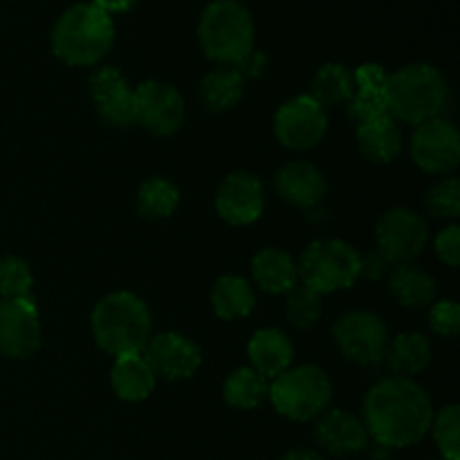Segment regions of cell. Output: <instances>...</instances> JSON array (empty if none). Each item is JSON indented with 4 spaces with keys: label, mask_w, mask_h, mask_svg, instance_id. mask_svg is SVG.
Here are the masks:
<instances>
[{
    "label": "cell",
    "mask_w": 460,
    "mask_h": 460,
    "mask_svg": "<svg viewBox=\"0 0 460 460\" xmlns=\"http://www.w3.org/2000/svg\"><path fill=\"white\" fill-rule=\"evenodd\" d=\"M434 413L429 394L416 380L391 376L368 389L362 422L376 443L402 449L425 438Z\"/></svg>",
    "instance_id": "6da1fadb"
},
{
    "label": "cell",
    "mask_w": 460,
    "mask_h": 460,
    "mask_svg": "<svg viewBox=\"0 0 460 460\" xmlns=\"http://www.w3.org/2000/svg\"><path fill=\"white\" fill-rule=\"evenodd\" d=\"M449 94V84L438 67L429 63H411L386 79V115L402 124L418 126L443 115Z\"/></svg>",
    "instance_id": "7a4b0ae2"
},
{
    "label": "cell",
    "mask_w": 460,
    "mask_h": 460,
    "mask_svg": "<svg viewBox=\"0 0 460 460\" xmlns=\"http://www.w3.org/2000/svg\"><path fill=\"white\" fill-rule=\"evenodd\" d=\"M49 43L52 52L67 66H97L115 43V25L97 4L76 3L57 18Z\"/></svg>",
    "instance_id": "3957f363"
},
{
    "label": "cell",
    "mask_w": 460,
    "mask_h": 460,
    "mask_svg": "<svg viewBox=\"0 0 460 460\" xmlns=\"http://www.w3.org/2000/svg\"><path fill=\"white\" fill-rule=\"evenodd\" d=\"M90 323L97 346L112 358L144 353L153 337L148 305L133 292H111L99 299Z\"/></svg>",
    "instance_id": "277c9868"
},
{
    "label": "cell",
    "mask_w": 460,
    "mask_h": 460,
    "mask_svg": "<svg viewBox=\"0 0 460 460\" xmlns=\"http://www.w3.org/2000/svg\"><path fill=\"white\" fill-rule=\"evenodd\" d=\"M198 43L207 58L236 67L254 52V18L241 0H214L198 22Z\"/></svg>",
    "instance_id": "5b68a950"
},
{
    "label": "cell",
    "mask_w": 460,
    "mask_h": 460,
    "mask_svg": "<svg viewBox=\"0 0 460 460\" xmlns=\"http://www.w3.org/2000/svg\"><path fill=\"white\" fill-rule=\"evenodd\" d=\"M272 407L292 422H310L322 416L332 398V382L317 364L290 367L274 377L268 389Z\"/></svg>",
    "instance_id": "8992f818"
},
{
    "label": "cell",
    "mask_w": 460,
    "mask_h": 460,
    "mask_svg": "<svg viewBox=\"0 0 460 460\" xmlns=\"http://www.w3.org/2000/svg\"><path fill=\"white\" fill-rule=\"evenodd\" d=\"M362 254L340 238H317L301 252L299 272L301 286L310 288L317 295L349 290L359 279Z\"/></svg>",
    "instance_id": "52a82bcc"
},
{
    "label": "cell",
    "mask_w": 460,
    "mask_h": 460,
    "mask_svg": "<svg viewBox=\"0 0 460 460\" xmlns=\"http://www.w3.org/2000/svg\"><path fill=\"white\" fill-rule=\"evenodd\" d=\"M337 349L346 359L362 367H376L385 362L389 331L380 314L368 310H350L337 319L332 328Z\"/></svg>",
    "instance_id": "ba28073f"
},
{
    "label": "cell",
    "mask_w": 460,
    "mask_h": 460,
    "mask_svg": "<svg viewBox=\"0 0 460 460\" xmlns=\"http://www.w3.org/2000/svg\"><path fill=\"white\" fill-rule=\"evenodd\" d=\"M377 252L389 265L411 263L425 252L429 241V229L425 218L407 207H395L385 211L376 227Z\"/></svg>",
    "instance_id": "9c48e42d"
},
{
    "label": "cell",
    "mask_w": 460,
    "mask_h": 460,
    "mask_svg": "<svg viewBox=\"0 0 460 460\" xmlns=\"http://www.w3.org/2000/svg\"><path fill=\"white\" fill-rule=\"evenodd\" d=\"M187 117L178 88L162 81H144L135 88V121L157 137L178 133Z\"/></svg>",
    "instance_id": "30bf717a"
},
{
    "label": "cell",
    "mask_w": 460,
    "mask_h": 460,
    "mask_svg": "<svg viewBox=\"0 0 460 460\" xmlns=\"http://www.w3.org/2000/svg\"><path fill=\"white\" fill-rule=\"evenodd\" d=\"M411 157L425 173H452L460 164V133L445 117H434L416 126L411 135Z\"/></svg>",
    "instance_id": "8fae6325"
},
{
    "label": "cell",
    "mask_w": 460,
    "mask_h": 460,
    "mask_svg": "<svg viewBox=\"0 0 460 460\" xmlns=\"http://www.w3.org/2000/svg\"><path fill=\"white\" fill-rule=\"evenodd\" d=\"M328 128L326 111L308 94L290 99L274 115V135L292 151H308L317 146Z\"/></svg>",
    "instance_id": "7c38bea8"
},
{
    "label": "cell",
    "mask_w": 460,
    "mask_h": 460,
    "mask_svg": "<svg viewBox=\"0 0 460 460\" xmlns=\"http://www.w3.org/2000/svg\"><path fill=\"white\" fill-rule=\"evenodd\" d=\"M40 349V317L34 299H0V355L27 359Z\"/></svg>",
    "instance_id": "4fadbf2b"
},
{
    "label": "cell",
    "mask_w": 460,
    "mask_h": 460,
    "mask_svg": "<svg viewBox=\"0 0 460 460\" xmlns=\"http://www.w3.org/2000/svg\"><path fill=\"white\" fill-rule=\"evenodd\" d=\"M263 182L247 171L229 173L216 191V211L225 223L234 225V227L256 223L263 214Z\"/></svg>",
    "instance_id": "5bb4252c"
},
{
    "label": "cell",
    "mask_w": 460,
    "mask_h": 460,
    "mask_svg": "<svg viewBox=\"0 0 460 460\" xmlns=\"http://www.w3.org/2000/svg\"><path fill=\"white\" fill-rule=\"evenodd\" d=\"M142 355L155 377L160 376L171 382L189 380L202 364V353L196 341L180 332H160L151 337Z\"/></svg>",
    "instance_id": "9a60e30c"
},
{
    "label": "cell",
    "mask_w": 460,
    "mask_h": 460,
    "mask_svg": "<svg viewBox=\"0 0 460 460\" xmlns=\"http://www.w3.org/2000/svg\"><path fill=\"white\" fill-rule=\"evenodd\" d=\"M90 94L102 119L128 128L135 124V90L117 67H99L90 76Z\"/></svg>",
    "instance_id": "2e32d148"
},
{
    "label": "cell",
    "mask_w": 460,
    "mask_h": 460,
    "mask_svg": "<svg viewBox=\"0 0 460 460\" xmlns=\"http://www.w3.org/2000/svg\"><path fill=\"white\" fill-rule=\"evenodd\" d=\"M314 440L331 456H350V454L364 452L371 443V436H368L362 418L353 416L344 409H331L317 418Z\"/></svg>",
    "instance_id": "e0dca14e"
},
{
    "label": "cell",
    "mask_w": 460,
    "mask_h": 460,
    "mask_svg": "<svg viewBox=\"0 0 460 460\" xmlns=\"http://www.w3.org/2000/svg\"><path fill=\"white\" fill-rule=\"evenodd\" d=\"M277 193L299 209H313L323 200L328 182L322 169L308 160H292L274 175Z\"/></svg>",
    "instance_id": "ac0fdd59"
},
{
    "label": "cell",
    "mask_w": 460,
    "mask_h": 460,
    "mask_svg": "<svg viewBox=\"0 0 460 460\" xmlns=\"http://www.w3.org/2000/svg\"><path fill=\"white\" fill-rule=\"evenodd\" d=\"M386 79H389V72L377 63H364L358 70H353L355 90L350 102L346 103L350 121L359 126L364 121L386 115Z\"/></svg>",
    "instance_id": "d6986e66"
},
{
    "label": "cell",
    "mask_w": 460,
    "mask_h": 460,
    "mask_svg": "<svg viewBox=\"0 0 460 460\" xmlns=\"http://www.w3.org/2000/svg\"><path fill=\"white\" fill-rule=\"evenodd\" d=\"M247 358L259 376H263L265 380H274L292 367L295 346L290 337L279 328H261L247 344Z\"/></svg>",
    "instance_id": "ffe728a7"
},
{
    "label": "cell",
    "mask_w": 460,
    "mask_h": 460,
    "mask_svg": "<svg viewBox=\"0 0 460 460\" xmlns=\"http://www.w3.org/2000/svg\"><path fill=\"white\" fill-rule=\"evenodd\" d=\"M402 130L389 115L376 117L358 126V146L367 160L389 164L402 153Z\"/></svg>",
    "instance_id": "44dd1931"
},
{
    "label": "cell",
    "mask_w": 460,
    "mask_h": 460,
    "mask_svg": "<svg viewBox=\"0 0 460 460\" xmlns=\"http://www.w3.org/2000/svg\"><path fill=\"white\" fill-rule=\"evenodd\" d=\"M252 277H254L256 286L270 295H288L292 288L299 286L295 259L279 247L261 250L252 259Z\"/></svg>",
    "instance_id": "7402d4cb"
},
{
    "label": "cell",
    "mask_w": 460,
    "mask_h": 460,
    "mask_svg": "<svg viewBox=\"0 0 460 460\" xmlns=\"http://www.w3.org/2000/svg\"><path fill=\"white\" fill-rule=\"evenodd\" d=\"M111 385L117 398L124 402H142L155 389V373L142 353L124 355L115 359L111 371Z\"/></svg>",
    "instance_id": "603a6c76"
},
{
    "label": "cell",
    "mask_w": 460,
    "mask_h": 460,
    "mask_svg": "<svg viewBox=\"0 0 460 460\" xmlns=\"http://www.w3.org/2000/svg\"><path fill=\"white\" fill-rule=\"evenodd\" d=\"M431 341L422 332H402L386 346L385 362L400 377H411L431 364Z\"/></svg>",
    "instance_id": "cb8c5ba5"
},
{
    "label": "cell",
    "mask_w": 460,
    "mask_h": 460,
    "mask_svg": "<svg viewBox=\"0 0 460 460\" xmlns=\"http://www.w3.org/2000/svg\"><path fill=\"white\" fill-rule=\"evenodd\" d=\"M389 290L400 305L411 310H425L436 301V281L411 263L398 265L391 272Z\"/></svg>",
    "instance_id": "d4e9b609"
},
{
    "label": "cell",
    "mask_w": 460,
    "mask_h": 460,
    "mask_svg": "<svg viewBox=\"0 0 460 460\" xmlns=\"http://www.w3.org/2000/svg\"><path fill=\"white\" fill-rule=\"evenodd\" d=\"M245 93V79L232 66H220L205 75L200 84V102L207 111L225 112L236 106Z\"/></svg>",
    "instance_id": "484cf974"
},
{
    "label": "cell",
    "mask_w": 460,
    "mask_h": 460,
    "mask_svg": "<svg viewBox=\"0 0 460 460\" xmlns=\"http://www.w3.org/2000/svg\"><path fill=\"white\" fill-rule=\"evenodd\" d=\"M256 296L252 290L250 283L245 279L236 277V274H227V277H220L216 281L214 290H211V305H214V313L220 319H243L254 310Z\"/></svg>",
    "instance_id": "4316f807"
},
{
    "label": "cell",
    "mask_w": 460,
    "mask_h": 460,
    "mask_svg": "<svg viewBox=\"0 0 460 460\" xmlns=\"http://www.w3.org/2000/svg\"><path fill=\"white\" fill-rule=\"evenodd\" d=\"M355 81L353 70H349L341 63H326L317 70L310 84L308 97H313L319 106L326 111L328 106H341L349 103L353 97Z\"/></svg>",
    "instance_id": "83f0119b"
},
{
    "label": "cell",
    "mask_w": 460,
    "mask_h": 460,
    "mask_svg": "<svg viewBox=\"0 0 460 460\" xmlns=\"http://www.w3.org/2000/svg\"><path fill=\"white\" fill-rule=\"evenodd\" d=\"M268 380L254 371L252 367H241L225 380L223 395L229 407L234 409H256L268 398Z\"/></svg>",
    "instance_id": "f1b7e54d"
},
{
    "label": "cell",
    "mask_w": 460,
    "mask_h": 460,
    "mask_svg": "<svg viewBox=\"0 0 460 460\" xmlns=\"http://www.w3.org/2000/svg\"><path fill=\"white\" fill-rule=\"evenodd\" d=\"M180 205V191L171 180L148 178L146 182L139 187L137 193V209L144 218L148 220H164L173 216V211Z\"/></svg>",
    "instance_id": "f546056e"
},
{
    "label": "cell",
    "mask_w": 460,
    "mask_h": 460,
    "mask_svg": "<svg viewBox=\"0 0 460 460\" xmlns=\"http://www.w3.org/2000/svg\"><path fill=\"white\" fill-rule=\"evenodd\" d=\"M429 431L434 434L436 445L443 460H460V409L458 404H445L434 413Z\"/></svg>",
    "instance_id": "4dcf8cb0"
},
{
    "label": "cell",
    "mask_w": 460,
    "mask_h": 460,
    "mask_svg": "<svg viewBox=\"0 0 460 460\" xmlns=\"http://www.w3.org/2000/svg\"><path fill=\"white\" fill-rule=\"evenodd\" d=\"M323 301L322 295L305 286H295L288 292L286 319L295 328H310L322 319Z\"/></svg>",
    "instance_id": "1f68e13d"
},
{
    "label": "cell",
    "mask_w": 460,
    "mask_h": 460,
    "mask_svg": "<svg viewBox=\"0 0 460 460\" xmlns=\"http://www.w3.org/2000/svg\"><path fill=\"white\" fill-rule=\"evenodd\" d=\"M34 274L18 256L0 259V296L3 299H31Z\"/></svg>",
    "instance_id": "d6a6232c"
},
{
    "label": "cell",
    "mask_w": 460,
    "mask_h": 460,
    "mask_svg": "<svg viewBox=\"0 0 460 460\" xmlns=\"http://www.w3.org/2000/svg\"><path fill=\"white\" fill-rule=\"evenodd\" d=\"M425 209L434 218L456 220L460 216V182L458 178H447L436 182L425 193Z\"/></svg>",
    "instance_id": "836d02e7"
},
{
    "label": "cell",
    "mask_w": 460,
    "mask_h": 460,
    "mask_svg": "<svg viewBox=\"0 0 460 460\" xmlns=\"http://www.w3.org/2000/svg\"><path fill=\"white\" fill-rule=\"evenodd\" d=\"M429 328L440 337H456L460 332V305L456 301H434L429 305Z\"/></svg>",
    "instance_id": "e575fe53"
},
{
    "label": "cell",
    "mask_w": 460,
    "mask_h": 460,
    "mask_svg": "<svg viewBox=\"0 0 460 460\" xmlns=\"http://www.w3.org/2000/svg\"><path fill=\"white\" fill-rule=\"evenodd\" d=\"M436 256L443 261L447 268H458L460 263V227L458 225H449L443 232L436 236Z\"/></svg>",
    "instance_id": "d590c367"
},
{
    "label": "cell",
    "mask_w": 460,
    "mask_h": 460,
    "mask_svg": "<svg viewBox=\"0 0 460 460\" xmlns=\"http://www.w3.org/2000/svg\"><path fill=\"white\" fill-rule=\"evenodd\" d=\"M386 268H389V263H386L385 256L376 250L371 252V254L362 256V261H359V279H371V281H377V279L385 277Z\"/></svg>",
    "instance_id": "8d00e7d4"
},
{
    "label": "cell",
    "mask_w": 460,
    "mask_h": 460,
    "mask_svg": "<svg viewBox=\"0 0 460 460\" xmlns=\"http://www.w3.org/2000/svg\"><path fill=\"white\" fill-rule=\"evenodd\" d=\"M265 63H268V58H265V54L263 52H252L250 57L245 58V61H241L236 66V70L241 72L243 75V79H245V76H259L261 72L265 70Z\"/></svg>",
    "instance_id": "74e56055"
},
{
    "label": "cell",
    "mask_w": 460,
    "mask_h": 460,
    "mask_svg": "<svg viewBox=\"0 0 460 460\" xmlns=\"http://www.w3.org/2000/svg\"><path fill=\"white\" fill-rule=\"evenodd\" d=\"M93 4H97L102 12H106L108 16H111V13L128 12V9L135 4V0H93Z\"/></svg>",
    "instance_id": "f35d334b"
},
{
    "label": "cell",
    "mask_w": 460,
    "mask_h": 460,
    "mask_svg": "<svg viewBox=\"0 0 460 460\" xmlns=\"http://www.w3.org/2000/svg\"><path fill=\"white\" fill-rule=\"evenodd\" d=\"M281 460H323V456L314 449L308 447H299V449H290Z\"/></svg>",
    "instance_id": "ab89813d"
},
{
    "label": "cell",
    "mask_w": 460,
    "mask_h": 460,
    "mask_svg": "<svg viewBox=\"0 0 460 460\" xmlns=\"http://www.w3.org/2000/svg\"><path fill=\"white\" fill-rule=\"evenodd\" d=\"M440 460H443V458H440Z\"/></svg>",
    "instance_id": "60d3db41"
}]
</instances>
